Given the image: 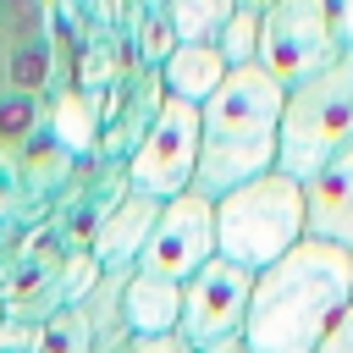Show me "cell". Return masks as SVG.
Here are the masks:
<instances>
[{
    "instance_id": "9",
    "label": "cell",
    "mask_w": 353,
    "mask_h": 353,
    "mask_svg": "<svg viewBox=\"0 0 353 353\" xmlns=\"http://www.w3.org/2000/svg\"><path fill=\"white\" fill-rule=\"evenodd\" d=\"M154 221H160V204L154 199H143V193H116V204L94 221V237H88V259L105 270V276H127V270H138V259H143V243H149V232H154Z\"/></svg>"
},
{
    "instance_id": "25",
    "label": "cell",
    "mask_w": 353,
    "mask_h": 353,
    "mask_svg": "<svg viewBox=\"0 0 353 353\" xmlns=\"http://www.w3.org/2000/svg\"><path fill=\"white\" fill-rule=\"evenodd\" d=\"M210 353H248V342H243V336H232V342H221V347H210Z\"/></svg>"
},
{
    "instance_id": "22",
    "label": "cell",
    "mask_w": 353,
    "mask_h": 353,
    "mask_svg": "<svg viewBox=\"0 0 353 353\" xmlns=\"http://www.w3.org/2000/svg\"><path fill=\"white\" fill-rule=\"evenodd\" d=\"M116 353H193L182 336H127Z\"/></svg>"
},
{
    "instance_id": "7",
    "label": "cell",
    "mask_w": 353,
    "mask_h": 353,
    "mask_svg": "<svg viewBox=\"0 0 353 353\" xmlns=\"http://www.w3.org/2000/svg\"><path fill=\"white\" fill-rule=\"evenodd\" d=\"M248 292H254V270H243V265H232V259L215 254L199 276L182 281V320H176V336H182L193 353H210V347L243 336Z\"/></svg>"
},
{
    "instance_id": "23",
    "label": "cell",
    "mask_w": 353,
    "mask_h": 353,
    "mask_svg": "<svg viewBox=\"0 0 353 353\" xmlns=\"http://www.w3.org/2000/svg\"><path fill=\"white\" fill-rule=\"evenodd\" d=\"M314 353H353V309H342V320L325 331V342Z\"/></svg>"
},
{
    "instance_id": "16",
    "label": "cell",
    "mask_w": 353,
    "mask_h": 353,
    "mask_svg": "<svg viewBox=\"0 0 353 353\" xmlns=\"http://www.w3.org/2000/svg\"><path fill=\"white\" fill-rule=\"evenodd\" d=\"M215 50L226 55V66H232V72H237V66H254V61H259V11L237 6V11H232V22L221 28Z\"/></svg>"
},
{
    "instance_id": "5",
    "label": "cell",
    "mask_w": 353,
    "mask_h": 353,
    "mask_svg": "<svg viewBox=\"0 0 353 353\" xmlns=\"http://www.w3.org/2000/svg\"><path fill=\"white\" fill-rule=\"evenodd\" d=\"M193 171H199V110L182 99H160V110L149 116V127L127 154L121 188L165 204L176 193H193Z\"/></svg>"
},
{
    "instance_id": "8",
    "label": "cell",
    "mask_w": 353,
    "mask_h": 353,
    "mask_svg": "<svg viewBox=\"0 0 353 353\" xmlns=\"http://www.w3.org/2000/svg\"><path fill=\"white\" fill-rule=\"evenodd\" d=\"M210 259H215V204L199 199V193L165 199V204H160V221H154V232H149V243H143L138 270L182 287V281L199 276Z\"/></svg>"
},
{
    "instance_id": "24",
    "label": "cell",
    "mask_w": 353,
    "mask_h": 353,
    "mask_svg": "<svg viewBox=\"0 0 353 353\" xmlns=\"http://www.w3.org/2000/svg\"><path fill=\"white\" fill-rule=\"evenodd\" d=\"M325 11H331V28H336L342 50H353V0H325Z\"/></svg>"
},
{
    "instance_id": "27",
    "label": "cell",
    "mask_w": 353,
    "mask_h": 353,
    "mask_svg": "<svg viewBox=\"0 0 353 353\" xmlns=\"http://www.w3.org/2000/svg\"><path fill=\"white\" fill-rule=\"evenodd\" d=\"M237 6H248V11H265V6H270V0H237Z\"/></svg>"
},
{
    "instance_id": "3",
    "label": "cell",
    "mask_w": 353,
    "mask_h": 353,
    "mask_svg": "<svg viewBox=\"0 0 353 353\" xmlns=\"http://www.w3.org/2000/svg\"><path fill=\"white\" fill-rule=\"evenodd\" d=\"M309 237V215H303V182L265 171L243 188H232L226 199H215V254L243 265V270H265L281 254H292Z\"/></svg>"
},
{
    "instance_id": "13",
    "label": "cell",
    "mask_w": 353,
    "mask_h": 353,
    "mask_svg": "<svg viewBox=\"0 0 353 353\" xmlns=\"http://www.w3.org/2000/svg\"><path fill=\"white\" fill-rule=\"evenodd\" d=\"M127 276H132V270H127ZM127 276H99L94 292H88L83 303H72V309L83 314L88 353H116V347L127 342V320H121V287H127Z\"/></svg>"
},
{
    "instance_id": "29",
    "label": "cell",
    "mask_w": 353,
    "mask_h": 353,
    "mask_svg": "<svg viewBox=\"0 0 353 353\" xmlns=\"http://www.w3.org/2000/svg\"><path fill=\"white\" fill-rule=\"evenodd\" d=\"M0 320H6V309H0Z\"/></svg>"
},
{
    "instance_id": "26",
    "label": "cell",
    "mask_w": 353,
    "mask_h": 353,
    "mask_svg": "<svg viewBox=\"0 0 353 353\" xmlns=\"http://www.w3.org/2000/svg\"><path fill=\"white\" fill-rule=\"evenodd\" d=\"M0 94H6V44H0Z\"/></svg>"
},
{
    "instance_id": "10",
    "label": "cell",
    "mask_w": 353,
    "mask_h": 353,
    "mask_svg": "<svg viewBox=\"0 0 353 353\" xmlns=\"http://www.w3.org/2000/svg\"><path fill=\"white\" fill-rule=\"evenodd\" d=\"M303 215H309L314 243L353 254V143L303 182Z\"/></svg>"
},
{
    "instance_id": "2",
    "label": "cell",
    "mask_w": 353,
    "mask_h": 353,
    "mask_svg": "<svg viewBox=\"0 0 353 353\" xmlns=\"http://www.w3.org/2000/svg\"><path fill=\"white\" fill-rule=\"evenodd\" d=\"M281 99L287 88L265 77L259 66L226 72V83L199 105V199H226L232 188L276 171V132H281Z\"/></svg>"
},
{
    "instance_id": "28",
    "label": "cell",
    "mask_w": 353,
    "mask_h": 353,
    "mask_svg": "<svg viewBox=\"0 0 353 353\" xmlns=\"http://www.w3.org/2000/svg\"><path fill=\"white\" fill-rule=\"evenodd\" d=\"M143 6H149V11H160V6H165V0H143Z\"/></svg>"
},
{
    "instance_id": "20",
    "label": "cell",
    "mask_w": 353,
    "mask_h": 353,
    "mask_svg": "<svg viewBox=\"0 0 353 353\" xmlns=\"http://www.w3.org/2000/svg\"><path fill=\"white\" fill-rule=\"evenodd\" d=\"M33 342H39V320H22V314L0 320V353H33Z\"/></svg>"
},
{
    "instance_id": "1",
    "label": "cell",
    "mask_w": 353,
    "mask_h": 353,
    "mask_svg": "<svg viewBox=\"0 0 353 353\" xmlns=\"http://www.w3.org/2000/svg\"><path fill=\"white\" fill-rule=\"evenodd\" d=\"M342 309H353V254L303 237L254 276L243 342L248 353H314Z\"/></svg>"
},
{
    "instance_id": "4",
    "label": "cell",
    "mask_w": 353,
    "mask_h": 353,
    "mask_svg": "<svg viewBox=\"0 0 353 353\" xmlns=\"http://www.w3.org/2000/svg\"><path fill=\"white\" fill-rule=\"evenodd\" d=\"M347 143H353V50H342L325 72L287 88L281 132H276V171L292 182H309Z\"/></svg>"
},
{
    "instance_id": "15",
    "label": "cell",
    "mask_w": 353,
    "mask_h": 353,
    "mask_svg": "<svg viewBox=\"0 0 353 353\" xmlns=\"http://www.w3.org/2000/svg\"><path fill=\"white\" fill-rule=\"evenodd\" d=\"M50 72H55V50L50 39H33V44H6V88L11 94H44L50 88Z\"/></svg>"
},
{
    "instance_id": "6",
    "label": "cell",
    "mask_w": 353,
    "mask_h": 353,
    "mask_svg": "<svg viewBox=\"0 0 353 353\" xmlns=\"http://www.w3.org/2000/svg\"><path fill=\"white\" fill-rule=\"evenodd\" d=\"M342 55V39L331 28L325 0H270L259 11V72L281 88H298L303 77L325 72Z\"/></svg>"
},
{
    "instance_id": "19",
    "label": "cell",
    "mask_w": 353,
    "mask_h": 353,
    "mask_svg": "<svg viewBox=\"0 0 353 353\" xmlns=\"http://www.w3.org/2000/svg\"><path fill=\"white\" fill-rule=\"evenodd\" d=\"M39 132V99L33 94H0V149H17Z\"/></svg>"
},
{
    "instance_id": "12",
    "label": "cell",
    "mask_w": 353,
    "mask_h": 353,
    "mask_svg": "<svg viewBox=\"0 0 353 353\" xmlns=\"http://www.w3.org/2000/svg\"><path fill=\"white\" fill-rule=\"evenodd\" d=\"M121 320H127V336H176V320H182V287L132 270L127 287H121Z\"/></svg>"
},
{
    "instance_id": "21",
    "label": "cell",
    "mask_w": 353,
    "mask_h": 353,
    "mask_svg": "<svg viewBox=\"0 0 353 353\" xmlns=\"http://www.w3.org/2000/svg\"><path fill=\"white\" fill-rule=\"evenodd\" d=\"M171 50H176V39H171L165 17H160V11H149V22H143V61H149V66H160Z\"/></svg>"
},
{
    "instance_id": "18",
    "label": "cell",
    "mask_w": 353,
    "mask_h": 353,
    "mask_svg": "<svg viewBox=\"0 0 353 353\" xmlns=\"http://www.w3.org/2000/svg\"><path fill=\"white\" fill-rule=\"evenodd\" d=\"M33 353H88V331L77 309H55L50 320H39V342Z\"/></svg>"
},
{
    "instance_id": "11",
    "label": "cell",
    "mask_w": 353,
    "mask_h": 353,
    "mask_svg": "<svg viewBox=\"0 0 353 353\" xmlns=\"http://www.w3.org/2000/svg\"><path fill=\"white\" fill-rule=\"evenodd\" d=\"M226 55L215 50V44H176L160 66H154V77H160V94L165 99H182V105H204L221 83H226Z\"/></svg>"
},
{
    "instance_id": "14",
    "label": "cell",
    "mask_w": 353,
    "mask_h": 353,
    "mask_svg": "<svg viewBox=\"0 0 353 353\" xmlns=\"http://www.w3.org/2000/svg\"><path fill=\"white\" fill-rule=\"evenodd\" d=\"M232 11H237V0H165L160 6L176 44H215L221 28L232 22Z\"/></svg>"
},
{
    "instance_id": "17",
    "label": "cell",
    "mask_w": 353,
    "mask_h": 353,
    "mask_svg": "<svg viewBox=\"0 0 353 353\" xmlns=\"http://www.w3.org/2000/svg\"><path fill=\"white\" fill-rule=\"evenodd\" d=\"M50 39L44 0H0V44H33Z\"/></svg>"
}]
</instances>
